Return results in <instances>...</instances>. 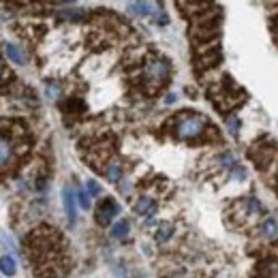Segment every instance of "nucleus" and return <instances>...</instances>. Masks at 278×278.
Returning a JSON list of instances; mask_svg holds the SVG:
<instances>
[{
	"instance_id": "6e6552de",
	"label": "nucleus",
	"mask_w": 278,
	"mask_h": 278,
	"mask_svg": "<svg viewBox=\"0 0 278 278\" xmlns=\"http://www.w3.org/2000/svg\"><path fill=\"white\" fill-rule=\"evenodd\" d=\"M261 274L266 278H278V257H270L261 263Z\"/></svg>"
},
{
	"instance_id": "f3484780",
	"label": "nucleus",
	"mask_w": 278,
	"mask_h": 278,
	"mask_svg": "<svg viewBox=\"0 0 278 278\" xmlns=\"http://www.w3.org/2000/svg\"><path fill=\"white\" fill-rule=\"evenodd\" d=\"M86 193L88 195H101V186L94 182V180H88L86 182Z\"/></svg>"
},
{
	"instance_id": "412c9836",
	"label": "nucleus",
	"mask_w": 278,
	"mask_h": 278,
	"mask_svg": "<svg viewBox=\"0 0 278 278\" xmlns=\"http://www.w3.org/2000/svg\"><path fill=\"white\" fill-rule=\"evenodd\" d=\"M167 103H176V94H169V96H167Z\"/></svg>"
},
{
	"instance_id": "1a4fd4ad",
	"label": "nucleus",
	"mask_w": 278,
	"mask_h": 278,
	"mask_svg": "<svg viewBox=\"0 0 278 278\" xmlns=\"http://www.w3.org/2000/svg\"><path fill=\"white\" fill-rule=\"evenodd\" d=\"M0 272H2L4 276H15V261H13V257L9 255H4V257H0Z\"/></svg>"
},
{
	"instance_id": "9d476101",
	"label": "nucleus",
	"mask_w": 278,
	"mask_h": 278,
	"mask_svg": "<svg viewBox=\"0 0 278 278\" xmlns=\"http://www.w3.org/2000/svg\"><path fill=\"white\" fill-rule=\"evenodd\" d=\"M171 236H173V225H171V223H163V225L159 227V231H157V242H159V244H165Z\"/></svg>"
},
{
	"instance_id": "ddd939ff",
	"label": "nucleus",
	"mask_w": 278,
	"mask_h": 278,
	"mask_svg": "<svg viewBox=\"0 0 278 278\" xmlns=\"http://www.w3.org/2000/svg\"><path fill=\"white\" fill-rule=\"evenodd\" d=\"M263 236H266L268 240H274V238L278 236V223L274 221V218H268V221L263 223Z\"/></svg>"
},
{
	"instance_id": "9b49d317",
	"label": "nucleus",
	"mask_w": 278,
	"mask_h": 278,
	"mask_svg": "<svg viewBox=\"0 0 278 278\" xmlns=\"http://www.w3.org/2000/svg\"><path fill=\"white\" fill-rule=\"evenodd\" d=\"M135 212L137 214H146V212H154V199L150 197H141L137 203H135Z\"/></svg>"
},
{
	"instance_id": "f03ea898",
	"label": "nucleus",
	"mask_w": 278,
	"mask_h": 278,
	"mask_svg": "<svg viewBox=\"0 0 278 278\" xmlns=\"http://www.w3.org/2000/svg\"><path fill=\"white\" fill-rule=\"evenodd\" d=\"M205 118L203 116H197V114H193V116H184V118H180L178 120V124H176V135L180 139H193V137H197V135H201L205 131Z\"/></svg>"
},
{
	"instance_id": "a211bd4d",
	"label": "nucleus",
	"mask_w": 278,
	"mask_h": 278,
	"mask_svg": "<svg viewBox=\"0 0 278 278\" xmlns=\"http://www.w3.org/2000/svg\"><path fill=\"white\" fill-rule=\"evenodd\" d=\"M45 92H47L49 99H58V94H60V88H58L56 83H47V86H45Z\"/></svg>"
},
{
	"instance_id": "4468645a",
	"label": "nucleus",
	"mask_w": 278,
	"mask_h": 278,
	"mask_svg": "<svg viewBox=\"0 0 278 278\" xmlns=\"http://www.w3.org/2000/svg\"><path fill=\"white\" fill-rule=\"evenodd\" d=\"M120 176H122V167H120L118 163H114V165L107 167V178L112 180V182H118Z\"/></svg>"
},
{
	"instance_id": "dca6fc26",
	"label": "nucleus",
	"mask_w": 278,
	"mask_h": 278,
	"mask_svg": "<svg viewBox=\"0 0 278 278\" xmlns=\"http://www.w3.org/2000/svg\"><path fill=\"white\" fill-rule=\"evenodd\" d=\"M62 15L67 17V19H73V22H77V19L83 17V11H81V9H67V11L62 13Z\"/></svg>"
},
{
	"instance_id": "f8f14e48",
	"label": "nucleus",
	"mask_w": 278,
	"mask_h": 278,
	"mask_svg": "<svg viewBox=\"0 0 278 278\" xmlns=\"http://www.w3.org/2000/svg\"><path fill=\"white\" fill-rule=\"evenodd\" d=\"M112 236L116 238V240H124V238L128 236V221H124V218H122L120 223H116L114 229H112Z\"/></svg>"
},
{
	"instance_id": "39448f33",
	"label": "nucleus",
	"mask_w": 278,
	"mask_h": 278,
	"mask_svg": "<svg viewBox=\"0 0 278 278\" xmlns=\"http://www.w3.org/2000/svg\"><path fill=\"white\" fill-rule=\"evenodd\" d=\"M62 203H64V212H67V216H69V223L73 225L77 218V208H75V195L71 189L62 191Z\"/></svg>"
},
{
	"instance_id": "4be33fe9",
	"label": "nucleus",
	"mask_w": 278,
	"mask_h": 278,
	"mask_svg": "<svg viewBox=\"0 0 278 278\" xmlns=\"http://www.w3.org/2000/svg\"><path fill=\"white\" fill-rule=\"evenodd\" d=\"M0 75H2V60H0Z\"/></svg>"
},
{
	"instance_id": "2eb2a0df",
	"label": "nucleus",
	"mask_w": 278,
	"mask_h": 278,
	"mask_svg": "<svg viewBox=\"0 0 278 278\" xmlns=\"http://www.w3.org/2000/svg\"><path fill=\"white\" fill-rule=\"evenodd\" d=\"M77 201H79V205H81V208H90V203H92V201H90V195H88V193H86V189H81V191H77Z\"/></svg>"
},
{
	"instance_id": "423d86ee",
	"label": "nucleus",
	"mask_w": 278,
	"mask_h": 278,
	"mask_svg": "<svg viewBox=\"0 0 278 278\" xmlns=\"http://www.w3.org/2000/svg\"><path fill=\"white\" fill-rule=\"evenodd\" d=\"M154 9H157V4H152V2H128V11H131L133 15H139V17L157 13Z\"/></svg>"
},
{
	"instance_id": "f257e3e1",
	"label": "nucleus",
	"mask_w": 278,
	"mask_h": 278,
	"mask_svg": "<svg viewBox=\"0 0 278 278\" xmlns=\"http://www.w3.org/2000/svg\"><path fill=\"white\" fill-rule=\"evenodd\" d=\"M169 73H171V64L165 58H152L144 67V83L150 90H157L169 79Z\"/></svg>"
},
{
	"instance_id": "6ab92c4d",
	"label": "nucleus",
	"mask_w": 278,
	"mask_h": 278,
	"mask_svg": "<svg viewBox=\"0 0 278 278\" xmlns=\"http://www.w3.org/2000/svg\"><path fill=\"white\" fill-rule=\"evenodd\" d=\"M221 163H223V167H236V165H238V163H236V159L231 157L229 152H225L223 157H221Z\"/></svg>"
},
{
	"instance_id": "7ed1b4c3",
	"label": "nucleus",
	"mask_w": 278,
	"mask_h": 278,
	"mask_svg": "<svg viewBox=\"0 0 278 278\" xmlns=\"http://www.w3.org/2000/svg\"><path fill=\"white\" fill-rule=\"evenodd\" d=\"M15 139L0 133V169H6L15 159Z\"/></svg>"
},
{
	"instance_id": "20e7f679",
	"label": "nucleus",
	"mask_w": 278,
	"mask_h": 278,
	"mask_svg": "<svg viewBox=\"0 0 278 278\" xmlns=\"http://www.w3.org/2000/svg\"><path fill=\"white\" fill-rule=\"evenodd\" d=\"M118 212H120L118 203L112 201V199H105V201L101 203L99 212H96V223H99V225H109V223H112V218L118 214Z\"/></svg>"
},
{
	"instance_id": "0eeeda50",
	"label": "nucleus",
	"mask_w": 278,
	"mask_h": 278,
	"mask_svg": "<svg viewBox=\"0 0 278 278\" xmlns=\"http://www.w3.org/2000/svg\"><path fill=\"white\" fill-rule=\"evenodd\" d=\"M6 56L11 58V62H15V64H26V51L19 47V45L15 43H6Z\"/></svg>"
},
{
	"instance_id": "aec40b11",
	"label": "nucleus",
	"mask_w": 278,
	"mask_h": 278,
	"mask_svg": "<svg viewBox=\"0 0 278 278\" xmlns=\"http://www.w3.org/2000/svg\"><path fill=\"white\" fill-rule=\"evenodd\" d=\"M238 128H240V122H238V118H231L229 120V131H231V135H238Z\"/></svg>"
}]
</instances>
